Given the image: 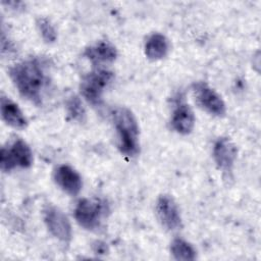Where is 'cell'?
Masks as SVG:
<instances>
[{
    "mask_svg": "<svg viewBox=\"0 0 261 261\" xmlns=\"http://www.w3.org/2000/svg\"><path fill=\"white\" fill-rule=\"evenodd\" d=\"M9 75L20 95L35 104H41L49 88L47 66L40 58H30L14 64Z\"/></svg>",
    "mask_w": 261,
    "mask_h": 261,
    "instance_id": "1",
    "label": "cell"
},
{
    "mask_svg": "<svg viewBox=\"0 0 261 261\" xmlns=\"http://www.w3.org/2000/svg\"><path fill=\"white\" fill-rule=\"evenodd\" d=\"M112 120L117 134V145L120 152L134 157L139 153V126L133 112L125 107L112 110Z\"/></svg>",
    "mask_w": 261,
    "mask_h": 261,
    "instance_id": "2",
    "label": "cell"
},
{
    "mask_svg": "<svg viewBox=\"0 0 261 261\" xmlns=\"http://www.w3.org/2000/svg\"><path fill=\"white\" fill-rule=\"evenodd\" d=\"M107 211V205L101 200L81 199L74 207V218L84 228L94 230L100 227Z\"/></svg>",
    "mask_w": 261,
    "mask_h": 261,
    "instance_id": "3",
    "label": "cell"
},
{
    "mask_svg": "<svg viewBox=\"0 0 261 261\" xmlns=\"http://www.w3.org/2000/svg\"><path fill=\"white\" fill-rule=\"evenodd\" d=\"M113 80V72L106 68H95L89 72L81 83L83 97L92 105H100L104 90Z\"/></svg>",
    "mask_w": 261,
    "mask_h": 261,
    "instance_id": "4",
    "label": "cell"
},
{
    "mask_svg": "<svg viewBox=\"0 0 261 261\" xmlns=\"http://www.w3.org/2000/svg\"><path fill=\"white\" fill-rule=\"evenodd\" d=\"M33 163V153L29 145L18 139L9 148L3 147L0 152V165L3 171H9L16 166L28 168Z\"/></svg>",
    "mask_w": 261,
    "mask_h": 261,
    "instance_id": "5",
    "label": "cell"
},
{
    "mask_svg": "<svg viewBox=\"0 0 261 261\" xmlns=\"http://www.w3.org/2000/svg\"><path fill=\"white\" fill-rule=\"evenodd\" d=\"M43 217L49 231L58 240L67 243L71 240V225L66 215L57 207L48 205L43 210Z\"/></svg>",
    "mask_w": 261,
    "mask_h": 261,
    "instance_id": "6",
    "label": "cell"
},
{
    "mask_svg": "<svg viewBox=\"0 0 261 261\" xmlns=\"http://www.w3.org/2000/svg\"><path fill=\"white\" fill-rule=\"evenodd\" d=\"M193 92L195 94L196 100L199 103V105L203 109H205L207 112L216 116H222L225 114L226 108L222 98L217 92H215L207 84L205 83L194 84Z\"/></svg>",
    "mask_w": 261,
    "mask_h": 261,
    "instance_id": "7",
    "label": "cell"
},
{
    "mask_svg": "<svg viewBox=\"0 0 261 261\" xmlns=\"http://www.w3.org/2000/svg\"><path fill=\"white\" fill-rule=\"evenodd\" d=\"M156 214L161 224L169 230H175L181 226V218L177 205L168 195H161L158 198L156 202Z\"/></svg>",
    "mask_w": 261,
    "mask_h": 261,
    "instance_id": "8",
    "label": "cell"
},
{
    "mask_svg": "<svg viewBox=\"0 0 261 261\" xmlns=\"http://www.w3.org/2000/svg\"><path fill=\"white\" fill-rule=\"evenodd\" d=\"M53 178L56 185L65 193L75 196L82 190V177L81 175L69 165H59L55 168Z\"/></svg>",
    "mask_w": 261,
    "mask_h": 261,
    "instance_id": "9",
    "label": "cell"
},
{
    "mask_svg": "<svg viewBox=\"0 0 261 261\" xmlns=\"http://www.w3.org/2000/svg\"><path fill=\"white\" fill-rule=\"evenodd\" d=\"M213 157L220 169L230 171L237 158V147L227 138H219L214 144Z\"/></svg>",
    "mask_w": 261,
    "mask_h": 261,
    "instance_id": "10",
    "label": "cell"
},
{
    "mask_svg": "<svg viewBox=\"0 0 261 261\" xmlns=\"http://www.w3.org/2000/svg\"><path fill=\"white\" fill-rule=\"evenodd\" d=\"M85 56L90 59L94 64L110 63L113 62L117 57L116 48L107 41H100L85 51Z\"/></svg>",
    "mask_w": 261,
    "mask_h": 261,
    "instance_id": "11",
    "label": "cell"
},
{
    "mask_svg": "<svg viewBox=\"0 0 261 261\" xmlns=\"http://www.w3.org/2000/svg\"><path fill=\"white\" fill-rule=\"evenodd\" d=\"M0 108H1V116L3 120L9 124L10 126L14 128H24L28 124L27 118L24 117L22 111L18 107L17 104H15L10 99L2 96L1 102H0Z\"/></svg>",
    "mask_w": 261,
    "mask_h": 261,
    "instance_id": "12",
    "label": "cell"
},
{
    "mask_svg": "<svg viewBox=\"0 0 261 261\" xmlns=\"http://www.w3.org/2000/svg\"><path fill=\"white\" fill-rule=\"evenodd\" d=\"M172 127L181 135L190 134L195 124L194 112L188 104H179L173 111L171 118Z\"/></svg>",
    "mask_w": 261,
    "mask_h": 261,
    "instance_id": "13",
    "label": "cell"
},
{
    "mask_svg": "<svg viewBox=\"0 0 261 261\" xmlns=\"http://www.w3.org/2000/svg\"><path fill=\"white\" fill-rule=\"evenodd\" d=\"M169 50L167 38L161 34L151 35L145 44L146 56L151 60H159L166 56Z\"/></svg>",
    "mask_w": 261,
    "mask_h": 261,
    "instance_id": "14",
    "label": "cell"
},
{
    "mask_svg": "<svg viewBox=\"0 0 261 261\" xmlns=\"http://www.w3.org/2000/svg\"><path fill=\"white\" fill-rule=\"evenodd\" d=\"M170 251L176 260H194L196 258V250L194 247L182 239H174L170 246Z\"/></svg>",
    "mask_w": 261,
    "mask_h": 261,
    "instance_id": "15",
    "label": "cell"
},
{
    "mask_svg": "<svg viewBox=\"0 0 261 261\" xmlns=\"http://www.w3.org/2000/svg\"><path fill=\"white\" fill-rule=\"evenodd\" d=\"M66 109L68 116L75 121L82 122L85 120L86 111L82 104V101L76 96H72L68 99L66 103Z\"/></svg>",
    "mask_w": 261,
    "mask_h": 261,
    "instance_id": "16",
    "label": "cell"
},
{
    "mask_svg": "<svg viewBox=\"0 0 261 261\" xmlns=\"http://www.w3.org/2000/svg\"><path fill=\"white\" fill-rule=\"evenodd\" d=\"M37 25H38V29H39L43 39L46 42L53 43L56 40L57 35H56V32H55V29L48 19L39 18L38 22H37Z\"/></svg>",
    "mask_w": 261,
    "mask_h": 261,
    "instance_id": "17",
    "label": "cell"
},
{
    "mask_svg": "<svg viewBox=\"0 0 261 261\" xmlns=\"http://www.w3.org/2000/svg\"><path fill=\"white\" fill-rule=\"evenodd\" d=\"M94 251L97 253V254H105L106 251H107V247L104 243H101V242H97L95 245H94Z\"/></svg>",
    "mask_w": 261,
    "mask_h": 261,
    "instance_id": "18",
    "label": "cell"
}]
</instances>
